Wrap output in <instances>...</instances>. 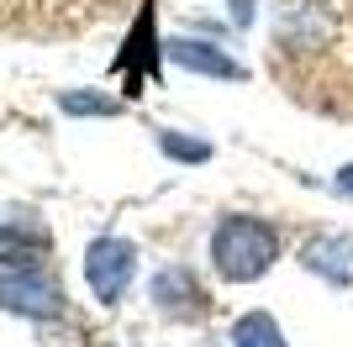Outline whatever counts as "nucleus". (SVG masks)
Instances as JSON below:
<instances>
[{
  "instance_id": "f257e3e1",
  "label": "nucleus",
  "mask_w": 353,
  "mask_h": 347,
  "mask_svg": "<svg viewBox=\"0 0 353 347\" xmlns=\"http://www.w3.org/2000/svg\"><path fill=\"white\" fill-rule=\"evenodd\" d=\"M285 242H280V227L264 216H253V211H227L216 216L206 237V258L216 269L221 284H253V279H264L274 263H280Z\"/></svg>"
},
{
  "instance_id": "f03ea898",
  "label": "nucleus",
  "mask_w": 353,
  "mask_h": 347,
  "mask_svg": "<svg viewBox=\"0 0 353 347\" xmlns=\"http://www.w3.org/2000/svg\"><path fill=\"white\" fill-rule=\"evenodd\" d=\"M132 279H137V247L127 237L105 231V237H95L85 247V284L101 305H121L127 289H132Z\"/></svg>"
},
{
  "instance_id": "7ed1b4c3",
  "label": "nucleus",
  "mask_w": 353,
  "mask_h": 347,
  "mask_svg": "<svg viewBox=\"0 0 353 347\" xmlns=\"http://www.w3.org/2000/svg\"><path fill=\"white\" fill-rule=\"evenodd\" d=\"M269 27H274V43H280L285 53H316V48L332 43L338 16L327 11L322 0H280Z\"/></svg>"
},
{
  "instance_id": "20e7f679",
  "label": "nucleus",
  "mask_w": 353,
  "mask_h": 347,
  "mask_svg": "<svg viewBox=\"0 0 353 347\" xmlns=\"http://www.w3.org/2000/svg\"><path fill=\"white\" fill-rule=\"evenodd\" d=\"M148 300H153V311L169 321H201L211 311V295L206 284H201V274L195 269H185V263H169V269H159L153 274V284H148Z\"/></svg>"
},
{
  "instance_id": "39448f33",
  "label": "nucleus",
  "mask_w": 353,
  "mask_h": 347,
  "mask_svg": "<svg viewBox=\"0 0 353 347\" xmlns=\"http://www.w3.org/2000/svg\"><path fill=\"white\" fill-rule=\"evenodd\" d=\"M295 263H301L306 274L327 279V284L353 289V237L348 231H311L306 242L295 247Z\"/></svg>"
},
{
  "instance_id": "423d86ee",
  "label": "nucleus",
  "mask_w": 353,
  "mask_h": 347,
  "mask_svg": "<svg viewBox=\"0 0 353 347\" xmlns=\"http://www.w3.org/2000/svg\"><path fill=\"white\" fill-rule=\"evenodd\" d=\"M163 58L185 74H201V79H232V85L248 79V69L211 37H174V43H163Z\"/></svg>"
},
{
  "instance_id": "0eeeda50",
  "label": "nucleus",
  "mask_w": 353,
  "mask_h": 347,
  "mask_svg": "<svg viewBox=\"0 0 353 347\" xmlns=\"http://www.w3.org/2000/svg\"><path fill=\"white\" fill-rule=\"evenodd\" d=\"M0 311L48 321V316L63 311V295H59V284H53L43 269H32V274H0Z\"/></svg>"
},
{
  "instance_id": "6e6552de",
  "label": "nucleus",
  "mask_w": 353,
  "mask_h": 347,
  "mask_svg": "<svg viewBox=\"0 0 353 347\" xmlns=\"http://www.w3.org/2000/svg\"><path fill=\"white\" fill-rule=\"evenodd\" d=\"M43 253H48V231L37 221L0 216V274H32V269H43Z\"/></svg>"
},
{
  "instance_id": "1a4fd4ad",
  "label": "nucleus",
  "mask_w": 353,
  "mask_h": 347,
  "mask_svg": "<svg viewBox=\"0 0 353 347\" xmlns=\"http://www.w3.org/2000/svg\"><path fill=\"white\" fill-rule=\"evenodd\" d=\"M159 53H163V48H159V37H153V0H148L143 11H137L132 32H127V53H121V69L132 74V85L159 63Z\"/></svg>"
},
{
  "instance_id": "9d476101",
  "label": "nucleus",
  "mask_w": 353,
  "mask_h": 347,
  "mask_svg": "<svg viewBox=\"0 0 353 347\" xmlns=\"http://www.w3.org/2000/svg\"><path fill=\"white\" fill-rule=\"evenodd\" d=\"M227 342H232V347H290L285 332H280V321L269 316V311H243V316L232 321Z\"/></svg>"
},
{
  "instance_id": "9b49d317",
  "label": "nucleus",
  "mask_w": 353,
  "mask_h": 347,
  "mask_svg": "<svg viewBox=\"0 0 353 347\" xmlns=\"http://www.w3.org/2000/svg\"><path fill=\"white\" fill-rule=\"evenodd\" d=\"M159 153H163L169 163H211V153H216V147H211L206 137H190V132L163 127V132H159Z\"/></svg>"
},
{
  "instance_id": "f8f14e48",
  "label": "nucleus",
  "mask_w": 353,
  "mask_h": 347,
  "mask_svg": "<svg viewBox=\"0 0 353 347\" xmlns=\"http://www.w3.org/2000/svg\"><path fill=\"white\" fill-rule=\"evenodd\" d=\"M59 105L69 116H117L121 101H111V95H101V90H63Z\"/></svg>"
},
{
  "instance_id": "ddd939ff",
  "label": "nucleus",
  "mask_w": 353,
  "mask_h": 347,
  "mask_svg": "<svg viewBox=\"0 0 353 347\" xmlns=\"http://www.w3.org/2000/svg\"><path fill=\"white\" fill-rule=\"evenodd\" d=\"M227 16H232L237 32H248L253 21H259V0H227Z\"/></svg>"
},
{
  "instance_id": "4468645a",
  "label": "nucleus",
  "mask_w": 353,
  "mask_h": 347,
  "mask_svg": "<svg viewBox=\"0 0 353 347\" xmlns=\"http://www.w3.org/2000/svg\"><path fill=\"white\" fill-rule=\"evenodd\" d=\"M332 189H338V195H353V163H343V169H338V179H332Z\"/></svg>"
}]
</instances>
